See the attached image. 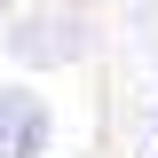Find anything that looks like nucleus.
Instances as JSON below:
<instances>
[{"instance_id": "3", "label": "nucleus", "mask_w": 158, "mask_h": 158, "mask_svg": "<svg viewBox=\"0 0 158 158\" xmlns=\"http://www.w3.org/2000/svg\"><path fill=\"white\" fill-rule=\"evenodd\" d=\"M8 16H16V0H0V24H8Z\"/></svg>"}, {"instance_id": "2", "label": "nucleus", "mask_w": 158, "mask_h": 158, "mask_svg": "<svg viewBox=\"0 0 158 158\" xmlns=\"http://www.w3.org/2000/svg\"><path fill=\"white\" fill-rule=\"evenodd\" d=\"M56 142V111L32 87H0V158H48Z\"/></svg>"}, {"instance_id": "1", "label": "nucleus", "mask_w": 158, "mask_h": 158, "mask_svg": "<svg viewBox=\"0 0 158 158\" xmlns=\"http://www.w3.org/2000/svg\"><path fill=\"white\" fill-rule=\"evenodd\" d=\"M0 40H8V56H16L24 71H63V63H87L95 24H87V8L56 0V8H24V16H8Z\"/></svg>"}]
</instances>
